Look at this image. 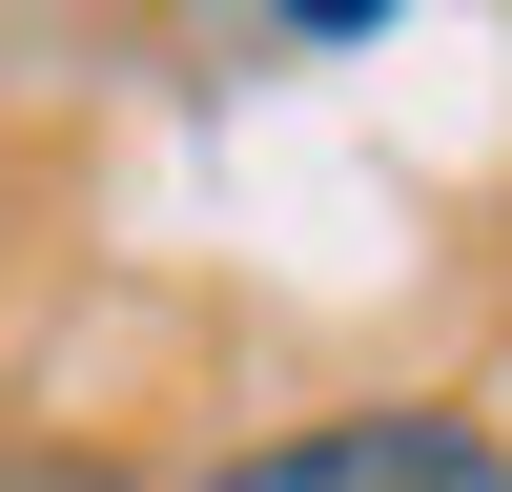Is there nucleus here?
I'll return each instance as SVG.
<instances>
[{
  "label": "nucleus",
  "instance_id": "obj_1",
  "mask_svg": "<svg viewBox=\"0 0 512 492\" xmlns=\"http://www.w3.org/2000/svg\"><path fill=\"white\" fill-rule=\"evenodd\" d=\"M185 492H512V431L390 390V410H287V431H246L226 472H185Z\"/></svg>",
  "mask_w": 512,
  "mask_h": 492
}]
</instances>
